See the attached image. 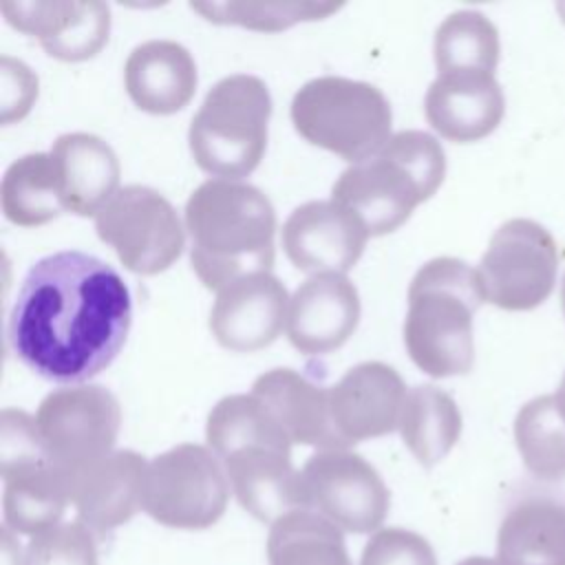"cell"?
<instances>
[{"instance_id":"6da1fadb","label":"cell","mask_w":565,"mask_h":565,"mask_svg":"<svg viewBox=\"0 0 565 565\" xmlns=\"http://www.w3.org/2000/svg\"><path fill=\"white\" fill-rule=\"evenodd\" d=\"M132 322L130 291L106 260L64 249L29 267L7 322L13 355L51 382L79 384L121 351Z\"/></svg>"},{"instance_id":"7a4b0ae2","label":"cell","mask_w":565,"mask_h":565,"mask_svg":"<svg viewBox=\"0 0 565 565\" xmlns=\"http://www.w3.org/2000/svg\"><path fill=\"white\" fill-rule=\"evenodd\" d=\"M190 263L218 291L227 282L269 271L276 258V212L263 190L238 179H207L185 201Z\"/></svg>"},{"instance_id":"3957f363","label":"cell","mask_w":565,"mask_h":565,"mask_svg":"<svg viewBox=\"0 0 565 565\" xmlns=\"http://www.w3.org/2000/svg\"><path fill=\"white\" fill-rule=\"evenodd\" d=\"M486 302L477 269L439 256L424 263L408 285L404 347L430 377L463 375L475 362L472 318Z\"/></svg>"},{"instance_id":"277c9868","label":"cell","mask_w":565,"mask_h":565,"mask_svg":"<svg viewBox=\"0 0 565 565\" xmlns=\"http://www.w3.org/2000/svg\"><path fill=\"white\" fill-rule=\"evenodd\" d=\"M446 174L441 143L424 130H399L371 157L351 163L331 188V199L353 210L371 236L397 230L428 201Z\"/></svg>"},{"instance_id":"5b68a950","label":"cell","mask_w":565,"mask_h":565,"mask_svg":"<svg viewBox=\"0 0 565 565\" xmlns=\"http://www.w3.org/2000/svg\"><path fill=\"white\" fill-rule=\"evenodd\" d=\"M271 95L247 73L218 79L192 115L188 143L196 166L216 179L252 174L267 148Z\"/></svg>"},{"instance_id":"8992f818","label":"cell","mask_w":565,"mask_h":565,"mask_svg":"<svg viewBox=\"0 0 565 565\" xmlns=\"http://www.w3.org/2000/svg\"><path fill=\"white\" fill-rule=\"evenodd\" d=\"M289 113L300 137L351 163L371 157L391 137V104L362 79L313 77L296 90Z\"/></svg>"},{"instance_id":"52a82bcc","label":"cell","mask_w":565,"mask_h":565,"mask_svg":"<svg viewBox=\"0 0 565 565\" xmlns=\"http://www.w3.org/2000/svg\"><path fill=\"white\" fill-rule=\"evenodd\" d=\"M223 461L201 444H177L148 461L141 510L161 525L203 530L214 525L230 501Z\"/></svg>"},{"instance_id":"ba28073f","label":"cell","mask_w":565,"mask_h":565,"mask_svg":"<svg viewBox=\"0 0 565 565\" xmlns=\"http://www.w3.org/2000/svg\"><path fill=\"white\" fill-rule=\"evenodd\" d=\"M558 247L532 218H510L490 238L477 276L486 302L505 311H530L554 291Z\"/></svg>"},{"instance_id":"9c48e42d","label":"cell","mask_w":565,"mask_h":565,"mask_svg":"<svg viewBox=\"0 0 565 565\" xmlns=\"http://www.w3.org/2000/svg\"><path fill=\"white\" fill-rule=\"evenodd\" d=\"M97 236L110 245L126 269L143 276L168 269L185 247L174 205L154 188L130 183L95 214Z\"/></svg>"},{"instance_id":"30bf717a","label":"cell","mask_w":565,"mask_h":565,"mask_svg":"<svg viewBox=\"0 0 565 565\" xmlns=\"http://www.w3.org/2000/svg\"><path fill=\"white\" fill-rule=\"evenodd\" d=\"M35 426L49 459L73 472L113 452L121 408L117 397L99 384H71L40 402Z\"/></svg>"},{"instance_id":"8fae6325","label":"cell","mask_w":565,"mask_h":565,"mask_svg":"<svg viewBox=\"0 0 565 565\" xmlns=\"http://www.w3.org/2000/svg\"><path fill=\"white\" fill-rule=\"evenodd\" d=\"M300 479L307 508L340 530L366 534L388 514L391 494L384 479L353 450H318L305 461Z\"/></svg>"},{"instance_id":"7c38bea8","label":"cell","mask_w":565,"mask_h":565,"mask_svg":"<svg viewBox=\"0 0 565 565\" xmlns=\"http://www.w3.org/2000/svg\"><path fill=\"white\" fill-rule=\"evenodd\" d=\"M369 236L364 221L333 199L294 207L280 230L287 258L311 276L349 271L362 256Z\"/></svg>"},{"instance_id":"4fadbf2b","label":"cell","mask_w":565,"mask_h":565,"mask_svg":"<svg viewBox=\"0 0 565 565\" xmlns=\"http://www.w3.org/2000/svg\"><path fill=\"white\" fill-rule=\"evenodd\" d=\"M291 446L282 439H252L218 457L234 497L258 521L274 523L291 510L307 508L300 470L291 463Z\"/></svg>"},{"instance_id":"5bb4252c","label":"cell","mask_w":565,"mask_h":565,"mask_svg":"<svg viewBox=\"0 0 565 565\" xmlns=\"http://www.w3.org/2000/svg\"><path fill=\"white\" fill-rule=\"evenodd\" d=\"M4 20L57 60L82 62L102 51L110 33V7L102 0H2Z\"/></svg>"},{"instance_id":"9a60e30c","label":"cell","mask_w":565,"mask_h":565,"mask_svg":"<svg viewBox=\"0 0 565 565\" xmlns=\"http://www.w3.org/2000/svg\"><path fill=\"white\" fill-rule=\"evenodd\" d=\"M287 309V289L271 271L247 274L216 291L210 329L216 342L230 351H258L280 335Z\"/></svg>"},{"instance_id":"2e32d148","label":"cell","mask_w":565,"mask_h":565,"mask_svg":"<svg viewBox=\"0 0 565 565\" xmlns=\"http://www.w3.org/2000/svg\"><path fill=\"white\" fill-rule=\"evenodd\" d=\"M148 461L135 450H113L71 472V501L77 521L97 541L141 510Z\"/></svg>"},{"instance_id":"e0dca14e","label":"cell","mask_w":565,"mask_h":565,"mask_svg":"<svg viewBox=\"0 0 565 565\" xmlns=\"http://www.w3.org/2000/svg\"><path fill=\"white\" fill-rule=\"evenodd\" d=\"M406 393L402 375L391 364L360 362L329 386L333 426L349 446L388 435L399 428Z\"/></svg>"},{"instance_id":"ac0fdd59","label":"cell","mask_w":565,"mask_h":565,"mask_svg":"<svg viewBox=\"0 0 565 565\" xmlns=\"http://www.w3.org/2000/svg\"><path fill=\"white\" fill-rule=\"evenodd\" d=\"M360 309V294L344 274H313L289 298L287 338L300 353H329L353 335Z\"/></svg>"},{"instance_id":"d6986e66","label":"cell","mask_w":565,"mask_h":565,"mask_svg":"<svg viewBox=\"0 0 565 565\" xmlns=\"http://www.w3.org/2000/svg\"><path fill=\"white\" fill-rule=\"evenodd\" d=\"M424 113L444 139L468 143L488 137L501 124L505 95L494 73H441L426 90Z\"/></svg>"},{"instance_id":"ffe728a7","label":"cell","mask_w":565,"mask_h":565,"mask_svg":"<svg viewBox=\"0 0 565 565\" xmlns=\"http://www.w3.org/2000/svg\"><path fill=\"white\" fill-rule=\"evenodd\" d=\"M252 395L276 415L294 444L320 450H349L331 419L329 388L300 371L287 366L269 369L254 380Z\"/></svg>"},{"instance_id":"44dd1931","label":"cell","mask_w":565,"mask_h":565,"mask_svg":"<svg viewBox=\"0 0 565 565\" xmlns=\"http://www.w3.org/2000/svg\"><path fill=\"white\" fill-rule=\"evenodd\" d=\"M196 62L174 40H146L124 64V84L137 108L152 115L181 110L196 90Z\"/></svg>"},{"instance_id":"7402d4cb","label":"cell","mask_w":565,"mask_h":565,"mask_svg":"<svg viewBox=\"0 0 565 565\" xmlns=\"http://www.w3.org/2000/svg\"><path fill=\"white\" fill-rule=\"evenodd\" d=\"M62 179L64 207L95 216L119 190V159L108 141L93 132H66L51 146Z\"/></svg>"},{"instance_id":"603a6c76","label":"cell","mask_w":565,"mask_h":565,"mask_svg":"<svg viewBox=\"0 0 565 565\" xmlns=\"http://www.w3.org/2000/svg\"><path fill=\"white\" fill-rule=\"evenodd\" d=\"M497 558L505 565H565V503L550 494L514 501L499 523Z\"/></svg>"},{"instance_id":"cb8c5ba5","label":"cell","mask_w":565,"mask_h":565,"mask_svg":"<svg viewBox=\"0 0 565 565\" xmlns=\"http://www.w3.org/2000/svg\"><path fill=\"white\" fill-rule=\"evenodd\" d=\"M4 527L35 536L62 523L71 501V472L51 459L20 466L2 475Z\"/></svg>"},{"instance_id":"d4e9b609","label":"cell","mask_w":565,"mask_h":565,"mask_svg":"<svg viewBox=\"0 0 565 565\" xmlns=\"http://www.w3.org/2000/svg\"><path fill=\"white\" fill-rule=\"evenodd\" d=\"M0 203L4 216L20 227H38L64 207L62 179L51 152H29L15 159L2 177Z\"/></svg>"},{"instance_id":"484cf974","label":"cell","mask_w":565,"mask_h":565,"mask_svg":"<svg viewBox=\"0 0 565 565\" xmlns=\"http://www.w3.org/2000/svg\"><path fill=\"white\" fill-rule=\"evenodd\" d=\"M399 433L413 457L430 468L439 463L461 435V413L457 402L435 384L408 388Z\"/></svg>"},{"instance_id":"4316f807","label":"cell","mask_w":565,"mask_h":565,"mask_svg":"<svg viewBox=\"0 0 565 565\" xmlns=\"http://www.w3.org/2000/svg\"><path fill=\"white\" fill-rule=\"evenodd\" d=\"M269 565H353L342 530L316 510L282 514L269 527Z\"/></svg>"},{"instance_id":"83f0119b","label":"cell","mask_w":565,"mask_h":565,"mask_svg":"<svg viewBox=\"0 0 565 565\" xmlns=\"http://www.w3.org/2000/svg\"><path fill=\"white\" fill-rule=\"evenodd\" d=\"M499 53V31L481 11H452L439 22L435 31L433 55L437 75L455 71L494 73Z\"/></svg>"},{"instance_id":"f1b7e54d","label":"cell","mask_w":565,"mask_h":565,"mask_svg":"<svg viewBox=\"0 0 565 565\" xmlns=\"http://www.w3.org/2000/svg\"><path fill=\"white\" fill-rule=\"evenodd\" d=\"M514 441L532 477L541 481L565 479V417L554 395H539L519 408Z\"/></svg>"},{"instance_id":"f546056e","label":"cell","mask_w":565,"mask_h":565,"mask_svg":"<svg viewBox=\"0 0 565 565\" xmlns=\"http://www.w3.org/2000/svg\"><path fill=\"white\" fill-rule=\"evenodd\" d=\"M190 9L214 24H238L254 31H282L305 20H322L342 2H190Z\"/></svg>"},{"instance_id":"4dcf8cb0","label":"cell","mask_w":565,"mask_h":565,"mask_svg":"<svg viewBox=\"0 0 565 565\" xmlns=\"http://www.w3.org/2000/svg\"><path fill=\"white\" fill-rule=\"evenodd\" d=\"M24 565H99L97 539L84 523L62 521L29 539Z\"/></svg>"},{"instance_id":"1f68e13d","label":"cell","mask_w":565,"mask_h":565,"mask_svg":"<svg viewBox=\"0 0 565 565\" xmlns=\"http://www.w3.org/2000/svg\"><path fill=\"white\" fill-rule=\"evenodd\" d=\"M360 565H437V556L422 534L404 527H382L366 541Z\"/></svg>"},{"instance_id":"d6a6232c","label":"cell","mask_w":565,"mask_h":565,"mask_svg":"<svg viewBox=\"0 0 565 565\" xmlns=\"http://www.w3.org/2000/svg\"><path fill=\"white\" fill-rule=\"evenodd\" d=\"M49 459L35 417L20 408H4L0 413V475L26 463Z\"/></svg>"},{"instance_id":"836d02e7","label":"cell","mask_w":565,"mask_h":565,"mask_svg":"<svg viewBox=\"0 0 565 565\" xmlns=\"http://www.w3.org/2000/svg\"><path fill=\"white\" fill-rule=\"evenodd\" d=\"M38 97V77L20 60L0 57V121L7 126L22 119Z\"/></svg>"},{"instance_id":"e575fe53","label":"cell","mask_w":565,"mask_h":565,"mask_svg":"<svg viewBox=\"0 0 565 565\" xmlns=\"http://www.w3.org/2000/svg\"><path fill=\"white\" fill-rule=\"evenodd\" d=\"M9 527L0 530V565H24L22 547Z\"/></svg>"},{"instance_id":"d590c367","label":"cell","mask_w":565,"mask_h":565,"mask_svg":"<svg viewBox=\"0 0 565 565\" xmlns=\"http://www.w3.org/2000/svg\"><path fill=\"white\" fill-rule=\"evenodd\" d=\"M455 565H505L501 558H492V556H468Z\"/></svg>"},{"instance_id":"8d00e7d4","label":"cell","mask_w":565,"mask_h":565,"mask_svg":"<svg viewBox=\"0 0 565 565\" xmlns=\"http://www.w3.org/2000/svg\"><path fill=\"white\" fill-rule=\"evenodd\" d=\"M554 399H556V404H558V408H561V413L565 417V373H563V380H561V384H558V388L554 393Z\"/></svg>"},{"instance_id":"74e56055","label":"cell","mask_w":565,"mask_h":565,"mask_svg":"<svg viewBox=\"0 0 565 565\" xmlns=\"http://www.w3.org/2000/svg\"><path fill=\"white\" fill-rule=\"evenodd\" d=\"M556 11H558V15H561V20L565 22V0H561V2H556Z\"/></svg>"},{"instance_id":"f35d334b","label":"cell","mask_w":565,"mask_h":565,"mask_svg":"<svg viewBox=\"0 0 565 565\" xmlns=\"http://www.w3.org/2000/svg\"><path fill=\"white\" fill-rule=\"evenodd\" d=\"M561 305H563V316H565V276H563V285H561Z\"/></svg>"}]
</instances>
